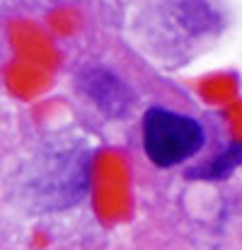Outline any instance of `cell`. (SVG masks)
I'll return each instance as SVG.
<instances>
[{"instance_id":"1","label":"cell","mask_w":242,"mask_h":250,"mask_svg":"<svg viewBox=\"0 0 242 250\" xmlns=\"http://www.w3.org/2000/svg\"><path fill=\"white\" fill-rule=\"evenodd\" d=\"M204 146V129L196 119L153 107L143 117V148L160 167H172L191 158Z\"/></svg>"},{"instance_id":"2","label":"cell","mask_w":242,"mask_h":250,"mask_svg":"<svg viewBox=\"0 0 242 250\" xmlns=\"http://www.w3.org/2000/svg\"><path fill=\"white\" fill-rule=\"evenodd\" d=\"M87 90L90 95L94 97V102L99 107H104L107 112H114V109H121L126 102H124V87L119 81H114L109 73L104 71H94L87 76Z\"/></svg>"},{"instance_id":"3","label":"cell","mask_w":242,"mask_h":250,"mask_svg":"<svg viewBox=\"0 0 242 250\" xmlns=\"http://www.w3.org/2000/svg\"><path fill=\"white\" fill-rule=\"evenodd\" d=\"M242 161V151L238 148V146H230L221 158H216L211 166H206V167H199V170H194L191 172V177H211V180H221V177H225L233 167L238 166Z\"/></svg>"}]
</instances>
